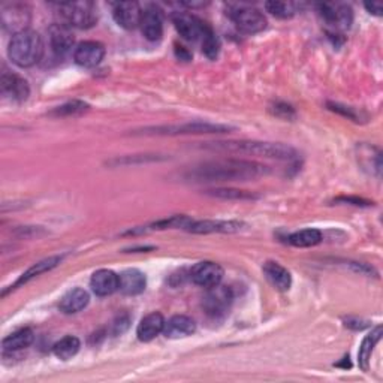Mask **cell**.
Listing matches in <instances>:
<instances>
[{"label":"cell","mask_w":383,"mask_h":383,"mask_svg":"<svg viewBox=\"0 0 383 383\" xmlns=\"http://www.w3.org/2000/svg\"><path fill=\"white\" fill-rule=\"evenodd\" d=\"M205 193L219 198V200H235V201H249V200H257L258 198L252 192L238 190V189H210Z\"/></svg>","instance_id":"obj_29"},{"label":"cell","mask_w":383,"mask_h":383,"mask_svg":"<svg viewBox=\"0 0 383 383\" xmlns=\"http://www.w3.org/2000/svg\"><path fill=\"white\" fill-rule=\"evenodd\" d=\"M0 90L5 97H9L14 102H24L31 95L27 81L8 69H4L2 75H0Z\"/></svg>","instance_id":"obj_12"},{"label":"cell","mask_w":383,"mask_h":383,"mask_svg":"<svg viewBox=\"0 0 383 383\" xmlns=\"http://www.w3.org/2000/svg\"><path fill=\"white\" fill-rule=\"evenodd\" d=\"M89 105L86 102H81V101H72V102H68L62 107H58L55 108L51 114L53 116H58V117H70V116H78V114H82V112L89 111Z\"/></svg>","instance_id":"obj_31"},{"label":"cell","mask_w":383,"mask_h":383,"mask_svg":"<svg viewBox=\"0 0 383 383\" xmlns=\"http://www.w3.org/2000/svg\"><path fill=\"white\" fill-rule=\"evenodd\" d=\"M265 8L271 16L277 18H291L298 12L300 6L293 2H276L274 0V2H266Z\"/></svg>","instance_id":"obj_30"},{"label":"cell","mask_w":383,"mask_h":383,"mask_svg":"<svg viewBox=\"0 0 383 383\" xmlns=\"http://www.w3.org/2000/svg\"><path fill=\"white\" fill-rule=\"evenodd\" d=\"M31 18V9L27 5L6 4L0 8V23H2L4 31L12 33V36L29 31Z\"/></svg>","instance_id":"obj_6"},{"label":"cell","mask_w":383,"mask_h":383,"mask_svg":"<svg viewBox=\"0 0 383 383\" xmlns=\"http://www.w3.org/2000/svg\"><path fill=\"white\" fill-rule=\"evenodd\" d=\"M201 45H203V51L204 54L207 55L208 59L215 60L217 55H219V51H220V42H219V38L215 35V32H212L211 29L205 33V36L203 38L201 41Z\"/></svg>","instance_id":"obj_32"},{"label":"cell","mask_w":383,"mask_h":383,"mask_svg":"<svg viewBox=\"0 0 383 383\" xmlns=\"http://www.w3.org/2000/svg\"><path fill=\"white\" fill-rule=\"evenodd\" d=\"M320 241H322V232L319 230H315V228L298 231V232L289 235V238H288V243L291 246L300 247V249L313 247V246L319 244Z\"/></svg>","instance_id":"obj_28"},{"label":"cell","mask_w":383,"mask_h":383,"mask_svg":"<svg viewBox=\"0 0 383 383\" xmlns=\"http://www.w3.org/2000/svg\"><path fill=\"white\" fill-rule=\"evenodd\" d=\"M80 347H81L80 338H77L75 335H66L53 346V353L55 355V358L68 361L75 357L80 352Z\"/></svg>","instance_id":"obj_27"},{"label":"cell","mask_w":383,"mask_h":383,"mask_svg":"<svg viewBox=\"0 0 383 383\" xmlns=\"http://www.w3.org/2000/svg\"><path fill=\"white\" fill-rule=\"evenodd\" d=\"M264 274L271 285L281 292H286L292 286V276L288 269L279 262L268 261L264 264Z\"/></svg>","instance_id":"obj_20"},{"label":"cell","mask_w":383,"mask_h":383,"mask_svg":"<svg viewBox=\"0 0 383 383\" xmlns=\"http://www.w3.org/2000/svg\"><path fill=\"white\" fill-rule=\"evenodd\" d=\"M89 301H90L89 292L81 288H75L63 295L59 308L65 315H75V313H80L81 310L86 308L89 306Z\"/></svg>","instance_id":"obj_22"},{"label":"cell","mask_w":383,"mask_h":383,"mask_svg":"<svg viewBox=\"0 0 383 383\" xmlns=\"http://www.w3.org/2000/svg\"><path fill=\"white\" fill-rule=\"evenodd\" d=\"M173 23L180 36L189 42H201L210 31V27L203 20L188 12L173 14Z\"/></svg>","instance_id":"obj_9"},{"label":"cell","mask_w":383,"mask_h":383,"mask_svg":"<svg viewBox=\"0 0 383 383\" xmlns=\"http://www.w3.org/2000/svg\"><path fill=\"white\" fill-rule=\"evenodd\" d=\"M58 8L62 20L69 27L90 29L97 21V9L92 2H68Z\"/></svg>","instance_id":"obj_4"},{"label":"cell","mask_w":383,"mask_h":383,"mask_svg":"<svg viewBox=\"0 0 383 383\" xmlns=\"http://www.w3.org/2000/svg\"><path fill=\"white\" fill-rule=\"evenodd\" d=\"M380 338H382V326L380 325H377L376 328L364 338V342H362L360 352H358V364L364 372H368V364H370L373 349L380 342Z\"/></svg>","instance_id":"obj_26"},{"label":"cell","mask_w":383,"mask_h":383,"mask_svg":"<svg viewBox=\"0 0 383 383\" xmlns=\"http://www.w3.org/2000/svg\"><path fill=\"white\" fill-rule=\"evenodd\" d=\"M190 279L195 285L210 289L212 286L220 285V281L223 279V268L216 262L204 261L196 264L192 268Z\"/></svg>","instance_id":"obj_13"},{"label":"cell","mask_w":383,"mask_h":383,"mask_svg":"<svg viewBox=\"0 0 383 383\" xmlns=\"http://www.w3.org/2000/svg\"><path fill=\"white\" fill-rule=\"evenodd\" d=\"M127 328H129V318L127 316H119L114 322V333L123 334Z\"/></svg>","instance_id":"obj_35"},{"label":"cell","mask_w":383,"mask_h":383,"mask_svg":"<svg viewBox=\"0 0 383 383\" xmlns=\"http://www.w3.org/2000/svg\"><path fill=\"white\" fill-rule=\"evenodd\" d=\"M141 32L149 41H159L163 36V14L158 6H149L141 17Z\"/></svg>","instance_id":"obj_16"},{"label":"cell","mask_w":383,"mask_h":383,"mask_svg":"<svg viewBox=\"0 0 383 383\" xmlns=\"http://www.w3.org/2000/svg\"><path fill=\"white\" fill-rule=\"evenodd\" d=\"M60 262H62V257H50V258H47V259L39 261L38 264H35L33 266H31L29 269H27V271L17 280L16 285L11 286V291H12V289H17V288L21 286V285H26L27 281H31L32 279H35V277H38V276H41V274L51 271V269L58 266Z\"/></svg>","instance_id":"obj_24"},{"label":"cell","mask_w":383,"mask_h":383,"mask_svg":"<svg viewBox=\"0 0 383 383\" xmlns=\"http://www.w3.org/2000/svg\"><path fill=\"white\" fill-rule=\"evenodd\" d=\"M112 17L114 21L126 31H134L139 26L143 9L136 2H120L112 8Z\"/></svg>","instance_id":"obj_15"},{"label":"cell","mask_w":383,"mask_h":383,"mask_svg":"<svg viewBox=\"0 0 383 383\" xmlns=\"http://www.w3.org/2000/svg\"><path fill=\"white\" fill-rule=\"evenodd\" d=\"M205 147L217 151L258 156V158L276 161H295L298 156L295 149L291 146L280 143H262V141H217V143H208Z\"/></svg>","instance_id":"obj_2"},{"label":"cell","mask_w":383,"mask_h":383,"mask_svg":"<svg viewBox=\"0 0 383 383\" xmlns=\"http://www.w3.org/2000/svg\"><path fill=\"white\" fill-rule=\"evenodd\" d=\"M365 9L370 14H373V16H377V17L382 16V11H383L382 4H365Z\"/></svg>","instance_id":"obj_36"},{"label":"cell","mask_w":383,"mask_h":383,"mask_svg":"<svg viewBox=\"0 0 383 383\" xmlns=\"http://www.w3.org/2000/svg\"><path fill=\"white\" fill-rule=\"evenodd\" d=\"M230 126L212 124L204 122H193L184 124H173V126H158V127H146L143 129L144 135H201V134H225L230 132Z\"/></svg>","instance_id":"obj_5"},{"label":"cell","mask_w":383,"mask_h":383,"mask_svg":"<svg viewBox=\"0 0 383 383\" xmlns=\"http://www.w3.org/2000/svg\"><path fill=\"white\" fill-rule=\"evenodd\" d=\"M195 331H196L195 320L189 316H184V315L173 316L168 322H165V328H163L165 337L171 338V340L189 337Z\"/></svg>","instance_id":"obj_21"},{"label":"cell","mask_w":383,"mask_h":383,"mask_svg":"<svg viewBox=\"0 0 383 383\" xmlns=\"http://www.w3.org/2000/svg\"><path fill=\"white\" fill-rule=\"evenodd\" d=\"M328 108L331 109V111H334V112H338V114H342V116H345V117H349L350 120H355V122H357V119H358V114H357V112H355L352 108H349V107H343V105H338V104H328Z\"/></svg>","instance_id":"obj_34"},{"label":"cell","mask_w":383,"mask_h":383,"mask_svg":"<svg viewBox=\"0 0 383 383\" xmlns=\"http://www.w3.org/2000/svg\"><path fill=\"white\" fill-rule=\"evenodd\" d=\"M234 300L232 291L226 286L217 285L208 289L205 298H204V308L208 315L211 316H220L225 315L230 310Z\"/></svg>","instance_id":"obj_11"},{"label":"cell","mask_w":383,"mask_h":383,"mask_svg":"<svg viewBox=\"0 0 383 383\" xmlns=\"http://www.w3.org/2000/svg\"><path fill=\"white\" fill-rule=\"evenodd\" d=\"M241 228H243V223L234 220H190L186 226V231L192 234H232L241 231Z\"/></svg>","instance_id":"obj_17"},{"label":"cell","mask_w":383,"mask_h":383,"mask_svg":"<svg viewBox=\"0 0 383 383\" xmlns=\"http://www.w3.org/2000/svg\"><path fill=\"white\" fill-rule=\"evenodd\" d=\"M48 44L55 58H65V55L74 48L75 36L70 27L65 23L53 24L48 29Z\"/></svg>","instance_id":"obj_10"},{"label":"cell","mask_w":383,"mask_h":383,"mask_svg":"<svg viewBox=\"0 0 383 383\" xmlns=\"http://www.w3.org/2000/svg\"><path fill=\"white\" fill-rule=\"evenodd\" d=\"M231 18L237 26V29L247 35L261 33L266 27V18L264 14L252 6L235 8L234 12H231Z\"/></svg>","instance_id":"obj_8"},{"label":"cell","mask_w":383,"mask_h":383,"mask_svg":"<svg viewBox=\"0 0 383 383\" xmlns=\"http://www.w3.org/2000/svg\"><path fill=\"white\" fill-rule=\"evenodd\" d=\"M35 340V334L31 328H23L16 333L9 334L2 342L4 352H17L21 349L29 347Z\"/></svg>","instance_id":"obj_25"},{"label":"cell","mask_w":383,"mask_h":383,"mask_svg":"<svg viewBox=\"0 0 383 383\" xmlns=\"http://www.w3.org/2000/svg\"><path fill=\"white\" fill-rule=\"evenodd\" d=\"M165 319L161 313H150L146 318L141 319L138 328H136V335L141 342H151L159 334L163 333L165 328Z\"/></svg>","instance_id":"obj_23"},{"label":"cell","mask_w":383,"mask_h":383,"mask_svg":"<svg viewBox=\"0 0 383 383\" xmlns=\"http://www.w3.org/2000/svg\"><path fill=\"white\" fill-rule=\"evenodd\" d=\"M8 55L14 65L20 68L35 66L44 55V42L38 32L24 31L14 35L9 47Z\"/></svg>","instance_id":"obj_3"},{"label":"cell","mask_w":383,"mask_h":383,"mask_svg":"<svg viewBox=\"0 0 383 383\" xmlns=\"http://www.w3.org/2000/svg\"><path fill=\"white\" fill-rule=\"evenodd\" d=\"M318 11L323 23L331 27L335 33L350 29L353 21V12L350 6L342 4H320Z\"/></svg>","instance_id":"obj_7"},{"label":"cell","mask_w":383,"mask_h":383,"mask_svg":"<svg viewBox=\"0 0 383 383\" xmlns=\"http://www.w3.org/2000/svg\"><path fill=\"white\" fill-rule=\"evenodd\" d=\"M92 291L97 296H108L119 291V274L111 269H97L90 280Z\"/></svg>","instance_id":"obj_19"},{"label":"cell","mask_w":383,"mask_h":383,"mask_svg":"<svg viewBox=\"0 0 383 383\" xmlns=\"http://www.w3.org/2000/svg\"><path fill=\"white\" fill-rule=\"evenodd\" d=\"M269 111H271L276 117H280V119H285V120L295 119V109L289 104H285V102H276L271 108H269Z\"/></svg>","instance_id":"obj_33"},{"label":"cell","mask_w":383,"mask_h":383,"mask_svg":"<svg viewBox=\"0 0 383 383\" xmlns=\"http://www.w3.org/2000/svg\"><path fill=\"white\" fill-rule=\"evenodd\" d=\"M268 166L244 159H217L192 168L188 178L193 181H249L268 174Z\"/></svg>","instance_id":"obj_1"},{"label":"cell","mask_w":383,"mask_h":383,"mask_svg":"<svg viewBox=\"0 0 383 383\" xmlns=\"http://www.w3.org/2000/svg\"><path fill=\"white\" fill-rule=\"evenodd\" d=\"M147 279L144 273H141L136 268L124 269V271L119 276V289L124 295H139L146 291Z\"/></svg>","instance_id":"obj_18"},{"label":"cell","mask_w":383,"mask_h":383,"mask_svg":"<svg viewBox=\"0 0 383 383\" xmlns=\"http://www.w3.org/2000/svg\"><path fill=\"white\" fill-rule=\"evenodd\" d=\"M104 58L105 47L96 41H84L74 51V60L81 68H96Z\"/></svg>","instance_id":"obj_14"}]
</instances>
